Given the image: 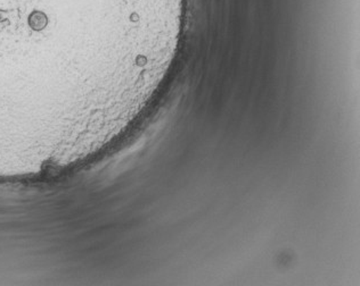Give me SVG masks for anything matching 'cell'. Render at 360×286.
I'll return each mask as SVG.
<instances>
[{"label":"cell","instance_id":"obj_1","mask_svg":"<svg viewBox=\"0 0 360 286\" xmlns=\"http://www.w3.org/2000/svg\"><path fill=\"white\" fill-rule=\"evenodd\" d=\"M158 0H0V161L87 139L144 75Z\"/></svg>","mask_w":360,"mask_h":286}]
</instances>
